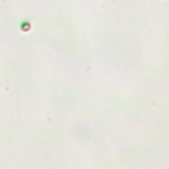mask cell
Wrapping results in <instances>:
<instances>
[{"mask_svg": "<svg viewBox=\"0 0 169 169\" xmlns=\"http://www.w3.org/2000/svg\"><path fill=\"white\" fill-rule=\"evenodd\" d=\"M23 28H24V29H25V30H28V29H29V24L27 23V24H25V25H24Z\"/></svg>", "mask_w": 169, "mask_h": 169, "instance_id": "cell-1", "label": "cell"}]
</instances>
